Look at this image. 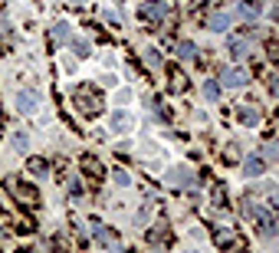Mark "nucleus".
<instances>
[{
    "mask_svg": "<svg viewBox=\"0 0 279 253\" xmlns=\"http://www.w3.org/2000/svg\"><path fill=\"white\" fill-rule=\"evenodd\" d=\"M247 82H250L247 69H237V66H223V72H220V86H227V89H243Z\"/></svg>",
    "mask_w": 279,
    "mask_h": 253,
    "instance_id": "nucleus-1",
    "label": "nucleus"
},
{
    "mask_svg": "<svg viewBox=\"0 0 279 253\" xmlns=\"http://www.w3.org/2000/svg\"><path fill=\"white\" fill-rule=\"evenodd\" d=\"M141 16H148V20H164L167 16V3H161V0H144L141 3Z\"/></svg>",
    "mask_w": 279,
    "mask_h": 253,
    "instance_id": "nucleus-2",
    "label": "nucleus"
},
{
    "mask_svg": "<svg viewBox=\"0 0 279 253\" xmlns=\"http://www.w3.org/2000/svg\"><path fill=\"white\" fill-rule=\"evenodd\" d=\"M194 174L187 171V168H174V171H167V184L171 188H191Z\"/></svg>",
    "mask_w": 279,
    "mask_h": 253,
    "instance_id": "nucleus-3",
    "label": "nucleus"
},
{
    "mask_svg": "<svg viewBox=\"0 0 279 253\" xmlns=\"http://www.w3.org/2000/svg\"><path fill=\"white\" fill-rule=\"evenodd\" d=\"M207 26H210L214 33H223L227 26H230V13H210V16H207Z\"/></svg>",
    "mask_w": 279,
    "mask_h": 253,
    "instance_id": "nucleus-4",
    "label": "nucleus"
},
{
    "mask_svg": "<svg viewBox=\"0 0 279 253\" xmlns=\"http://www.w3.org/2000/svg\"><path fill=\"white\" fill-rule=\"evenodd\" d=\"M266 171V161L263 158H247V165H243V174H247V178H256V174H263Z\"/></svg>",
    "mask_w": 279,
    "mask_h": 253,
    "instance_id": "nucleus-5",
    "label": "nucleus"
},
{
    "mask_svg": "<svg viewBox=\"0 0 279 253\" xmlns=\"http://www.w3.org/2000/svg\"><path fill=\"white\" fill-rule=\"evenodd\" d=\"M16 109L20 112H33L36 109V92H16Z\"/></svg>",
    "mask_w": 279,
    "mask_h": 253,
    "instance_id": "nucleus-6",
    "label": "nucleus"
},
{
    "mask_svg": "<svg viewBox=\"0 0 279 253\" xmlns=\"http://www.w3.org/2000/svg\"><path fill=\"white\" fill-rule=\"evenodd\" d=\"M227 49H230L233 56H237V59H243V56L250 53V46L243 40H240V36H227Z\"/></svg>",
    "mask_w": 279,
    "mask_h": 253,
    "instance_id": "nucleus-7",
    "label": "nucleus"
},
{
    "mask_svg": "<svg viewBox=\"0 0 279 253\" xmlns=\"http://www.w3.org/2000/svg\"><path fill=\"white\" fill-rule=\"evenodd\" d=\"M92 234H96V240H99L102 247H112V244H115L112 230H109V227H102V224H92Z\"/></svg>",
    "mask_w": 279,
    "mask_h": 253,
    "instance_id": "nucleus-8",
    "label": "nucleus"
},
{
    "mask_svg": "<svg viewBox=\"0 0 279 253\" xmlns=\"http://www.w3.org/2000/svg\"><path fill=\"white\" fill-rule=\"evenodd\" d=\"M13 194H16L20 201H26V204H36V201H40V198H36V188H30V184H16Z\"/></svg>",
    "mask_w": 279,
    "mask_h": 253,
    "instance_id": "nucleus-9",
    "label": "nucleus"
},
{
    "mask_svg": "<svg viewBox=\"0 0 279 253\" xmlns=\"http://www.w3.org/2000/svg\"><path fill=\"white\" fill-rule=\"evenodd\" d=\"M237 13L243 16V20H256V16H260V3H253V0H243Z\"/></svg>",
    "mask_w": 279,
    "mask_h": 253,
    "instance_id": "nucleus-10",
    "label": "nucleus"
},
{
    "mask_svg": "<svg viewBox=\"0 0 279 253\" xmlns=\"http://www.w3.org/2000/svg\"><path fill=\"white\" fill-rule=\"evenodd\" d=\"M240 122H243V125H256V122H260V109L243 105V109H240Z\"/></svg>",
    "mask_w": 279,
    "mask_h": 253,
    "instance_id": "nucleus-11",
    "label": "nucleus"
},
{
    "mask_svg": "<svg viewBox=\"0 0 279 253\" xmlns=\"http://www.w3.org/2000/svg\"><path fill=\"white\" fill-rule=\"evenodd\" d=\"M53 40H56V43H69V40H72L69 26H66V23H56V26H53Z\"/></svg>",
    "mask_w": 279,
    "mask_h": 253,
    "instance_id": "nucleus-12",
    "label": "nucleus"
},
{
    "mask_svg": "<svg viewBox=\"0 0 279 253\" xmlns=\"http://www.w3.org/2000/svg\"><path fill=\"white\" fill-rule=\"evenodd\" d=\"M177 56H181V59H194V56H197V46H194L191 40L177 43Z\"/></svg>",
    "mask_w": 279,
    "mask_h": 253,
    "instance_id": "nucleus-13",
    "label": "nucleus"
},
{
    "mask_svg": "<svg viewBox=\"0 0 279 253\" xmlns=\"http://www.w3.org/2000/svg\"><path fill=\"white\" fill-rule=\"evenodd\" d=\"M204 99L217 102V99H220V86H217V82H204Z\"/></svg>",
    "mask_w": 279,
    "mask_h": 253,
    "instance_id": "nucleus-14",
    "label": "nucleus"
},
{
    "mask_svg": "<svg viewBox=\"0 0 279 253\" xmlns=\"http://www.w3.org/2000/svg\"><path fill=\"white\" fill-rule=\"evenodd\" d=\"M69 46H72L76 56H89V43L86 40H69Z\"/></svg>",
    "mask_w": 279,
    "mask_h": 253,
    "instance_id": "nucleus-15",
    "label": "nucleus"
},
{
    "mask_svg": "<svg viewBox=\"0 0 279 253\" xmlns=\"http://www.w3.org/2000/svg\"><path fill=\"white\" fill-rule=\"evenodd\" d=\"M13 148H16V151H26V148H30V142H26V135H23V132H16V135H13Z\"/></svg>",
    "mask_w": 279,
    "mask_h": 253,
    "instance_id": "nucleus-16",
    "label": "nucleus"
},
{
    "mask_svg": "<svg viewBox=\"0 0 279 253\" xmlns=\"http://www.w3.org/2000/svg\"><path fill=\"white\" fill-rule=\"evenodd\" d=\"M30 171H33V174H46V161H43V158H33V161H30Z\"/></svg>",
    "mask_w": 279,
    "mask_h": 253,
    "instance_id": "nucleus-17",
    "label": "nucleus"
},
{
    "mask_svg": "<svg viewBox=\"0 0 279 253\" xmlns=\"http://www.w3.org/2000/svg\"><path fill=\"white\" fill-rule=\"evenodd\" d=\"M112 178H115V184H119V188H128V181H132V178H128L125 171H115Z\"/></svg>",
    "mask_w": 279,
    "mask_h": 253,
    "instance_id": "nucleus-18",
    "label": "nucleus"
},
{
    "mask_svg": "<svg viewBox=\"0 0 279 253\" xmlns=\"http://www.w3.org/2000/svg\"><path fill=\"white\" fill-rule=\"evenodd\" d=\"M144 59H148V66H154V69H158V66H161V56L154 53V49H148V56H144Z\"/></svg>",
    "mask_w": 279,
    "mask_h": 253,
    "instance_id": "nucleus-19",
    "label": "nucleus"
},
{
    "mask_svg": "<svg viewBox=\"0 0 279 253\" xmlns=\"http://www.w3.org/2000/svg\"><path fill=\"white\" fill-rule=\"evenodd\" d=\"M69 194H76V198H79V194H82V184L76 181V178H72V181H69Z\"/></svg>",
    "mask_w": 279,
    "mask_h": 253,
    "instance_id": "nucleus-20",
    "label": "nucleus"
},
{
    "mask_svg": "<svg viewBox=\"0 0 279 253\" xmlns=\"http://www.w3.org/2000/svg\"><path fill=\"white\" fill-rule=\"evenodd\" d=\"M82 165H86V171H96V174H99V161H96V158H86Z\"/></svg>",
    "mask_w": 279,
    "mask_h": 253,
    "instance_id": "nucleus-21",
    "label": "nucleus"
},
{
    "mask_svg": "<svg viewBox=\"0 0 279 253\" xmlns=\"http://www.w3.org/2000/svg\"><path fill=\"white\" fill-rule=\"evenodd\" d=\"M112 253H125V250H112Z\"/></svg>",
    "mask_w": 279,
    "mask_h": 253,
    "instance_id": "nucleus-22",
    "label": "nucleus"
},
{
    "mask_svg": "<svg viewBox=\"0 0 279 253\" xmlns=\"http://www.w3.org/2000/svg\"><path fill=\"white\" fill-rule=\"evenodd\" d=\"M26 253H33V250H26Z\"/></svg>",
    "mask_w": 279,
    "mask_h": 253,
    "instance_id": "nucleus-23",
    "label": "nucleus"
}]
</instances>
